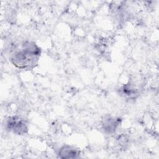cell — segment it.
<instances>
[{
  "label": "cell",
  "mask_w": 159,
  "mask_h": 159,
  "mask_svg": "<svg viewBox=\"0 0 159 159\" xmlns=\"http://www.w3.org/2000/svg\"><path fill=\"white\" fill-rule=\"evenodd\" d=\"M40 54V48L34 42H26L10 57V60L16 66L25 69L34 66Z\"/></svg>",
  "instance_id": "obj_1"
},
{
  "label": "cell",
  "mask_w": 159,
  "mask_h": 159,
  "mask_svg": "<svg viewBox=\"0 0 159 159\" xmlns=\"http://www.w3.org/2000/svg\"><path fill=\"white\" fill-rule=\"evenodd\" d=\"M7 126L9 130L18 134H24L27 129L25 122L20 118L17 117L9 118L7 122Z\"/></svg>",
  "instance_id": "obj_2"
},
{
  "label": "cell",
  "mask_w": 159,
  "mask_h": 159,
  "mask_svg": "<svg viewBox=\"0 0 159 159\" xmlns=\"http://www.w3.org/2000/svg\"><path fill=\"white\" fill-rule=\"evenodd\" d=\"M59 154L63 155L61 157L62 158H75L78 153L76 150L74 148L69 146H64L60 149Z\"/></svg>",
  "instance_id": "obj_3"
},
{
  "label": "cell",
  "mask_w": 159,
  "mask_h": 159,
  "mask_svg": "<svg viewBox=\"0 0 159 159\" xmlns=\"http://www.w3.org/2000/svg\"><path fill=\"white\" fill-rule=\"evenodd\" d=\"M119 122L116 119H115L114 118L110 117L104 120V127L105 128L106 130H108L109 132H111L114 129L115 130Z\"/></svg>",
  "instance_id": "obj_4"
}]
</instances>
